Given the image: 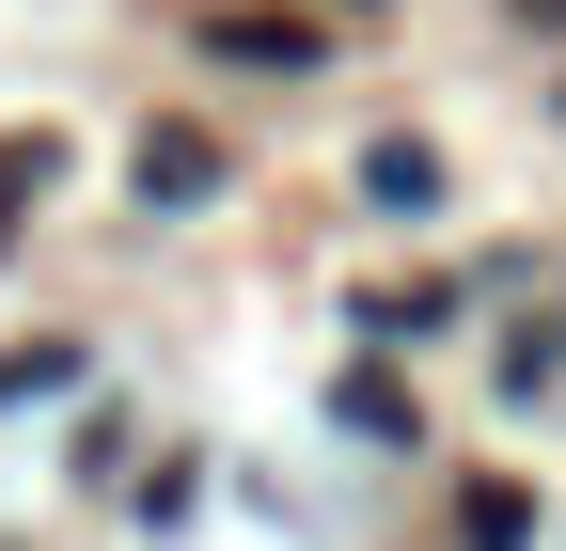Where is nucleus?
<instances>
[{
	"label": "nucleus",
	"mask_w": 566,
	"mask_h": 551,
	"mask_svg": "<svg viewBox=\"0 0 566 551\" xmlns=\"http://www.w3.org/2000/svg\"><path fill=\"white\" fill-rule=\"evenodd\" d=\"M205 174H221L205 126H142V189H158V205H205Z\"/></svg>",
	"instance_id": "obj_1"
},
{
	"label": "nucleus",
	"mask_w": 566,
	"mask_h": 551,
	"mask_svg": "<svg viewBox=\"0 0 566 551\" xmlns=\"http://www.w3.org/2000/svg\"><path fill=\"white\" fill-rule=\"evenodd\" d=\"M205 48H237V63H268V80H300V63H315V32H300V17H221Z\"/></svg>",
	"instance_id": "obj_2"
},
{
	"label": "nucleus",
	"mask_w": 566,
	"mask_h": 551,
	"mask_svg": "<svg viewBox=\"0 0 566 551\" xmlns=\"http://www.w3.org/2000/svg\"><path fill=\"white\" fill-rule=\"evenodd\" d=\"M457 536H472V551H520V536H535V505H520V489H472V505H457Z\"/></svg>",
	"instance_id": "obj_3"
},
{
	"label": "nucleus",
	"mask_w": 566,
	"mask_h": 551,
	"mask_svg": "<svg viewBox=\"0 0 566 551\" xmlns=\"http://www.w3.org/2000/svg\"><path fill=\"white\" fill-rule=\"evenodd\" d=\"M48 174H63V158H48V126H32V143H0V237H17V205H32Z\"/></svg>",
	"instance_id": "obj_4"
},
{
	"label": "nucleus",
	"mask_w": 566,
	"mask_h": 551,
	"mask_svg": "<svg viewBox=\"0 0 566 551\" xmlns=\"http://www.w3.org/2000/svg\"><path fill=\"white\" fill-rule=\"evenodd\" d=\"M535 17H566V0H535Z\"/></svg>",
	"instance_id": "obj_5"
}]
</instances>
